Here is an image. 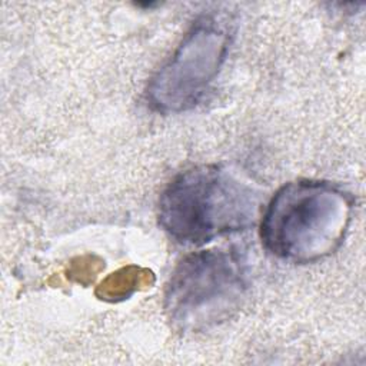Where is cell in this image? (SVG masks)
Segmentation results:
<instances>
[{"instance_id": "6da1fadb", "label": "cell", "mask_w": 366, "mask_h": 366, "mask_svg": "<svg viewBox=\"0 0 366 366\" xmlns=\"http://www.w3.org/2000/svg\"><path fill=\"white\" fill-rule=\"evenodd\" d=\"M355 199L340 186L322 180H296L270 199L260 239L273 256L292 263H313L343 243Z\"/></svg>"}, {"instance_id": "7a4b0ae2", "label": "cell", "mask_w": 366, "mask_h": 366, "mask_svg": "<svg viewBox=\"0 0 366 366\" xmlns=\"http://www.w3.org/2000/svg\"><path fill=\"white\" fill-rule=\"evenodd\" d=\"M257 194L219 164L179 173L159 199V224L183 244H203L217 236L252 227Z\"/></svg>"}, {"instance_id": "3957f363", "label": "cell", "mask_w": 366, "mask_h": 366, "mask_svg": "<svg viewBox=\"0 0 366 366\" xmlns=\"http://www.w3.org/2000/svg\"><path fill=\"white\" fill-rule=\"evenodd\" d=\"M247 290V267L234 249H209L186 256L164 290V312L180 332H200L229 319Z\"/></svg>"}, {"instance_id": "277c9868", "label": "cell", "mask_w": 366, "mask_h": 366, "mask_svg": "<svg viewBox=\"0 0 366 366\" xmlns=\"http://www.w3.org/2000/svg\"><path fill=\"white\" fill-rule=\"evenodd\" d=\"M232 33L230 20L223 14L199 17L152 77L146 92L149 106L167 114L196 106L226 60Z\"/></svg>"}, {"instance_id": "5b68a950", "label": "cell", "mask_w": 366, "mask_h": 366, "mask_svg": "<svg viewBox=\"0 0 366 366\" xmlns=\"http://www.w3.org/2000/svg\"><path fill=\"white\" fill-rule=\"evenodd\" d=\"M154 283L152 270L127 264L104 277L96 287V296L106 302H120L129 299L133 293L144 290Z\"/></svg>"}, {"instance_id": "8992f818", "label": "cell", "mask_w": 366, "mask_h": 366, "mask_svg": "<svg viewBox=\"0 0 366 366\" xmlns=\"http://www.w3.org/2000/svg\"><path fill=\"white\" fill-rule=\"evenodd\" d=\"M103 260L93 254H84L73 259L67 269V279L80 285H89L102 272Z\"/></svg>"}]
</instances>
